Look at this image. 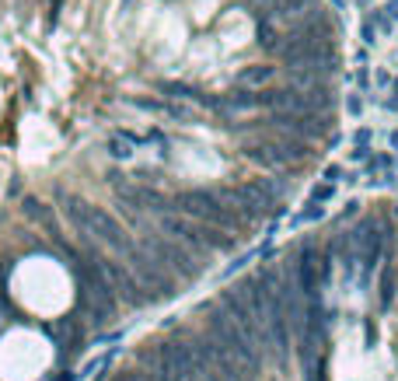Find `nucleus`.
Returning a JSON list of instances; mask_svg holds the SVG:
<instances>
[{
    "instance_id": "f8f14e48",
    "label": "nucleus",
    "mask_w": 398,
    "mask_h": 381,
    "mask_svg": "<svg viewBox=\"0 0 398 381\" xmlns=\"http://www.w3.org/2000/svg\"><path fill=\"white\" fill-rule=\"evenodd\" d=\"M129 147H133V140H129V136H122V133H116V136L109 140V151H112L116 158H129V154H133Z\"/></svg>"
},
{
    "instance_id": "423d86ee",
    "label": "nucleus",
    "mask_w": 398,
    "mask_h": 381,
    "mask_svg": "<svg viewBox=\"0 0 398 381\" xmlns=\"http://www.w3.org/2000/svg\"><path fill=\"white\" fill-rule=\"evenodd\" d=\"M147 252L158 259L164 269H171V273H178L182 280H196L199 277V266L193 262V252L189 249H182L178 242H164V238H147V245H144Z\"/></svg>"
},
{
    "instance_id": "1a4fd4ad",
    "label": "nucleus",
    "mask_w": 398,
    "mask_h": 381,
    "mask_svg": "<svg viewBox=\"0 0 398 381\" xmlns=\"http://www.w3.org/2000/svg\"><path fill=\"white\" fill-rule=\"evenodd\" d=\"M119 189V196L126 200V203H133V207H140V210H158L164 213L168 210V200L161 196V193H154V189H147V186H116Z\"/></svg>"
},
{
    "instance_id": "f03ea898",
    "label": "nucleus",
    "mask_w": 398,
    "mask_h": 381,
    "mask_svg": "<svg viewBox=\"0 0 398 381\" xmlns=\"http://www.w3.org/2000/svg\"><path fill=\"white\" fill-rule=\"evenodd\" d=\"M74 277L80 284V308L95 322H109L112 311H116V294H112V284L105 280L98 259H95V266L91 262H74Z\"/></svg>"
},
{
    "instance_id": "7ed1b4c3",
    "label": "nucleus",
    "mask_w": 398,
    "mask_h": 381,
    "mask_svg": "<svg viewBox=\"0 0 398 381\" xmlns=\"http://www.w3.org/2000/svg\"><path fill=\"white\" fill-rule=\"evenodd\" d=\"M175 210L189 213V217H203L217 227H238V213L224 207V196H213V193H203V189H193V193H178L175 196Z\"/></svg>"
},
{
    "instance_id": "9b49d317",
    "label": "nucleus",
    "mask_w": 398,
    "mask_h": 381,
    "mask_svg": "<svg viewBox=\"0 0 398 381\" xmlns=\"http://www.w3.org/2000/svg\"><path fill=\"white\" fill-rule=\"evenodd\" d=\"M21 207H25V213H28V217H36L39 224H45V227H49V231L56 235V220H53V213L45 210V207H42L39 200H32V196H28V200H25Z\"/></svg>"
},
{
    "instance_id": "20e7f679",
    "label": "nucleus",
    "mask_w": 398,
    "mask_h": 381,
    "mask_svg": "<svg viewBox=\"0 0 398 381\" xmlns=\"http://www.w3.org/2000/svg\"><path fill=\"white\" fill-rule=\"evenodd\" d=\"M154 367L161 381H185L199 371V357L185 343H161L154 353Z\"/></svg>"
},
{
    "instance_id": "4468645a",
    "label": "nucleus",
    "mask_w": 398,
    "mask_h": 381,
    "mask_svg": "<svg viewBox=\"0 0 398 381\" xmlns=\"http://www.w3.org/2000/svg\"><path fill=\"white\" fill-rule=\"evenodd\" d=\"M116 381H144V378H140V375H119Z\"/></svg>"
},
{
    "instance_id": "0eeeda50",
    "label": "nucleus",
    "mask_w": 398,
    "mask_h": 381,
    "mask_svg": "<svg viewBox=\"0 0 398 381\" xmlns=\"http://www.w3.org/2000/svg\"><path fill=\"white\" fill-rule=\"evenodd\" d=\"M210 329H213V339H220V346H224V350H231V353L241 357L244 364H255V353H252V346H248V336L241 333L235 322H227L220 311H213Z\"/></svg>"
},
{
    "instance_id": "f257e3e1",
    "label": "nucleus",
    "mask_w": 398,
    "mask_h": 381,
    "mask_svg": "<svg viewBox=\"0 0 398 381\" xmlns=\"http://www.w3.org/2000/svg\"><path fill=\"white\" fill-rule=\"evenodd\" d=\"M63 210H67V217L77 224L84 235H95V238H102L105 245H112V249H119V252H129V249H133V242L126 238L122 224L116 217H109L105 210L84 203L77 196H67V207H63Z\"/></svg>"
},
{
    "instance_id": "39448f33",
    "label": "nucleus",
    "mask_w": 398,
    "mask_h": 381,
    "mask_svg": "<svg viewBox=\"0 0 398 381\" xmlns=\"http://www.w3.org/2000/svg\"><path fill=\"white\" fill-rule=\"evenodd\" d=\"M126 255H129V266H133V273H136V280H140V287H144V291H154L158 297H171V294H175L171 277L164 273V266H161V262L147 252V249H129Z\"/></svg>"
},
{
    "instance_id": "6e6552de",
    "label": "nucleus",
    "mask_w": 398,
    "mask_h": 381,
    "mask_svg": "<svg viewBox=\"0 0 398 381\" xmlns=\"http://www.w3.org/2000/svg\"><path fill=\"white\" fill-rule=\"evenodd\" d=\"M98 266H102L105 280L112 284V294H119L126 304H144V301H147L140 280H136L129 269H122V266H116V262H102V259H98Z\"/></svg>"
},
{
    "instance_id": "ddd939ff",
    "label": "nucleus",
    "mask_w": 398,
    "mask_h": 381,
    "mask_svg": "<svg viewBox=\"0 0 398 381\" xmlns=\"http://www.w3.org/2000/svg\"><path fill=\"white\" fill-rule=\"evenodd\" d=\"M392 287H395V269H384V277H381V308L392 304Z\"/></svg>"
},
{
    "instance_id": "9d476101",
    "label": "nucleus",
    "mask_w": 398,
    "mask_h": 381,
    "mask_svg": "<svg viewBox=\"0 0 398 381\" xmlns=\"http://www.w3.org/2000/svg\"><path fill=\"white\" fill-rule=\"evenodd\" d=\"M45 333L53 336V343H60V346H67V343L74 339V333H77V326H74L70 318H56L53 326H45Z\"/></svg>"
}]
</instances>
